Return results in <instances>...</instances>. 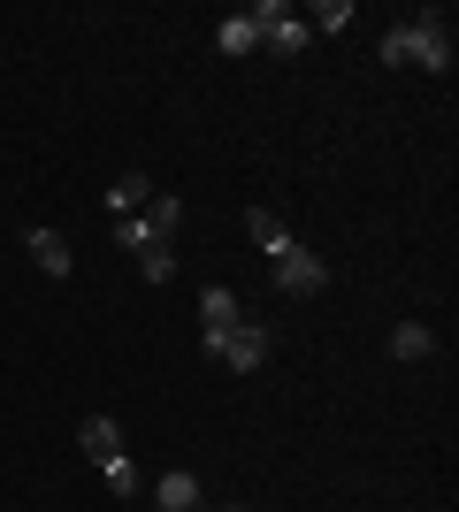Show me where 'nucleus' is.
<instances>
[{
  "instance_id": "obj_16",
  "label": "nucleus",
  "mask_w": 459,
  "mask_h": 512,
  "mask_svg": "<svg viewBox=\"0 0 459 512\" xmlns=\"http://www.w3.org/2000/svg\"><path fill=\"white\" fill-rule=\"evenodd\" d=\"M138 276H146V283H169L176 276V245H146V253H138Z\"/></svg>"
},
{
  "instance_id": "obj_6",
  "label": "nucleus",
  "mask_w": 459,
  "mask_h": 512,
  "mask_svg": "<svg viewBox=\"0 0 459 512\" xmlns=\"http://www.w3.org/2000/svg\"><path fill=\"white\" fill-rule=\"evenodd\" d=\"M23 253H31V268H39L46 283H62L69 268H77V253H69V237H62V230H46V222H39L31 237H23Z\"/></svg>"
},
{
  "instance_id": "obj_3",
  "label": "nucleus",
  "mask_w": 459,
  "mask_h": 512,
  "mask_svg": "<svg viewBox=\"0 0 459 512\" xmlns=\"http://www.w3.org/2000/svg\"><path fill=\"white\" fill-rule=\"evenodd\" d=\"M245 321V306H238V291H222V283H207L199 291V344H207V360L222 352V337Z\"/></svg>"
},
{
  "instance_id": "obj_10",
  "label": "nucleus",
  "mask_w": 459,
  "mask_h": 512,
  "mask_svg": "<svg viewBox=\"0 0 459 512\" xmlns=\"http://www.w3.org/2000/svg\"><path fill=\"white\" fill-rule=\"evenodd\" d=\"M215 46L230 54V62H238V54H253V46H261V23H253V8H238V16H222V23H215Z\"/></svg>"
},
{
  "instance_id": "obj_18",
  "label": "nucleus",
  "mask_w": 459,
  "mask_h": 512,
  "mask_svg": "<svg viewBox=\"0 0 459 512\" xmlns=\"http://www.w3.org/2000/svg\"><path fill=\"white\" fill-rule=\"evenodd\" d=\"M207 512H245V505H207Z\"/></svg>"
},
{
  "instance_id": "obj_4",
  "label": "nucleus",
  "mask_w": 459,
  "mask_h": 512,
  "mask_svg": "<svg viewBox=\"0 0 459 512\" xmlns=\"http://www.w3.org/2000/svg\"><path fill=\"white\" fill-rule=\"evenodd\" d=\"M329 283V268H322V253H306L299 237H291L284 253H276V291H291V299H314Z\"/></svg>"
},
{
  "instance_id": "obj_14",
  "label": "nucleus",
  "mask_w": 459,
  "mask_h": 512,
  "mask_svg": "<svg viewBox=\"0 0 459 512\" xmlns=\"http://www.w3.org/2000/svg\"><path fill=\"white\" fill-rule=\"evenodd\" d=\"M100 474H108V490H115V497H138V467H131V451L100 459Z\"/></svg>"
},
{
  "instance_id": "obj_1",
  "label": "nucleus",
  "mask_w": 459,
  "mask_h": 512,
  "mask_svg": "<svg viewBox=\"0 0 459 512\" xmlns=\"http://www.w3.org/2000/svg\"><path fill=\"white\" fill-rule=\"evenodd\" d=\"M383 69H429V77H452V23H444V8H421V16H406L398 31H383V54H375Z\"/></svg>"
},
{
  "instance_id": "obj_7",
  "label": "nucleus",
  "mask_w": 459,
  "mask_h": 512,
  "mask_svg": "<svg viewBox=\"0 0 459 512\" xmlns=\"http://www.w3.org/2000/svg\"><path fill=\"white\" fill-rule=\"evenodd\" d=\"M153 512H207V505H199V474L169 467L161 482H153Z\"/></svg>"
},
{
  "instance_id": "obj_9",
  "label": "nucleus",
  "mask_w": 459,
  "mask_h": 512,
  "mask_svg": "<svg viewBox=\"0 0 459 512\" xmlns=\"http://www.w3.org/2000/svg\"><path fill=\"white\" fill-rule=\"evenodd\" d=\"M77 444H85V459L100 467V459H115V451H123V428H115L108 413H85V421H77Z\"/></svg>"
},
{
  "instance_id": "obj_11",
  "label": "nucleus",
  "mask_w": 459,
  "mask_h": 512,
  "mask_svg": "<svg viewBox=\"0 0 459 512\" xmlns=\"http://www.w3.org/2000/svg\"><path fill=\"white\" fill-rule=\"evenodd\" d=\"M437 352V329L429 321H398L391 329V360H429Z\"/></svg>"
},
{
  "instance_id": "obj_17",
  "label": "nucleus",
  "mask_w": 459,
  "mask_h": 512,
  "mask_svg": "<svg viewBox=\"0 0 459 512\" xmlns=\"http://www.w3.org/2000/svg\"><path fill=\"white\" fill-rule=\"evenodd\" d=\"M352 16H360L352 0H314V16H306V31H314V23H322V31H345Z\"/></svg>"
},
{
  "instance_id": "obj_13",
  "label": "nucleus",
  "mask_w": 459,
  "mask_h": 512,
  "mask_svg": "<svg viewBox=\"0 0 459 512\" xmlns=\"http://www.w3.org/2000/svg\"><path fill=\"white\" fill-rule=\"evenodd\" d=\"M115 245H123V253H146V245H169V237L153 230L146 214H123V222H115Z\"/></svg>"
},
{
  "instance_id": "obj_15",
  "label": "nucleus",
  "mask_w": 459,
  "mask_h": 512,
  "mask_svg": "<svg viewBox=\"0 0 459 512\" xmlns=\"http://www.w3.org/2000/svg\"><path fill=\"white\" fill-rule=\"evenodd\" d=\"M146 222H153V230H161V237H176V222H184V199L153 192V199H146Z\"/></svg>"
},
{
  "instance_id": "obj_2",
  "label": "nucleus",
  "mask_w": 459,
  "mask_h": 512,
  "mask_svg": "<svg viewBox=\"0 0 459 512\" xmlns=\"http://www.w3.org/2000/svg\"><path fill=\"white\" fill-rule=\"evenodd\" d=\"M253 23H261V46H268V54H284V62H291V54H306V39H314L291 0H261V8H253Z\"/></svg>"
},
{
  "instance_id": "obj_8",
  "label": "nucleus",
  "mask_w": 459,
  "mask_h": 512,
  "mask_svg": "<svg viewBox=\"0 0 459 512\" xmlns=\"http://www.w3.org/2000/svg\"><path fill=\"white\" fill-rule=\"evenodd\" d=\"M245 237H253V245H261V253L276 260V253L291 245V222H284L276 207H245Z\"/></svg>"
},
{
  "instance_id": "obj_12",
  "label": "nucleus",
  "mask_w": 459,
  "mask_h": 512,
  "mask_svg": "<svg viewBox=\"0 0 459 512\" xmlns=\"http://www.w3.org/2000/svg\"><path fill=\"white\" fill-rule=\"evenodd\" d=\"M146 199H153V184H146V176H115V184H108V207H115V222H123V214H146Z\"/></svg>"
},
{
  "instance_id": "obj_5",
  "label": "nucleus",
  "mask_w": 459,
  "mask_h": 512,
  "mask_svg": "<svg viewBox=\"0 0 459 512\" xmlns=\"http://www.w3.org/2000/svg\"><path fill=\"white\" fill-rule=\"evenodd\" d=\"M268 352H276V337H268L261 321H238V329H230V337H222V352H215V360L230 367V375H253V367H261Z\"/></svg>"
}]
</instances>
